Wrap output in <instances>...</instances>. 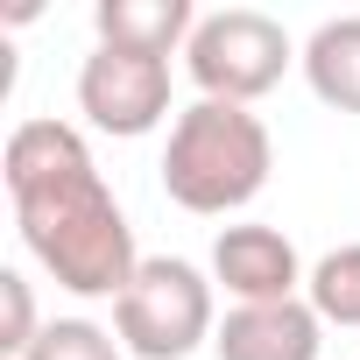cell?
Returning a JSON list of instances; mask_svg holds the SVG:
<instances>
[{"label":"cell","mask_w":360,"mask_h":360,"mask_svg":"<svg viewBox=\"0 0 360 360\" xmlns=\"http://www.w3.org/2000/svg\"><path fill=\"white\" fill-rule=\"evenodd\" d=\"M127 346L113 339V332H99L92 318H50L43 325V339L22 353V360H120Z\"/></svg>","instance_id":"11"},{"label":"cell","mask_w":360,"mask_h":360,"mask_svg":"<svg viewBox=\"0 0 360 360\" xmlns=\"http://www.w3.org/2000/svg\"><path fill=\"white\" fill-rule=\"evenodd\" d=\"M304 78L332 113H360V15H339L304 43Z\"/></svg>","instance_id":"9"},{"label":"cell","mask_w":360,"mask_h":360,"mask_svg":"<svg viewBox=\"0 0 360 360\" xmlns=\"http://www.w3.org/2000/svg\"><path fill=\"white\" fill-rule=\"evenodd\" d=\"M113 332L134 360H184L219 332L212 325V283L176 255H148L113 304Z\"/></svg>","instance_id":"3"},{"label":"cell","mask_w":360,"mask_h":360,"mask_svg":"<svg viewBox=\"0 0 360 360\" xmlns=\"http://www.w3.org/2000/svg\"><path fill=\"white\" fill-rule=\"evenodd\" d=\"M78 106L99 134H148L162 113H169V64L162 57H141V50H92L85 71H78Z\"/></svg>","instance_id":"5"},{"label":"cell","mask_w":360,"mask_h":360,"mask_svg":"<svg viewBox=\"0 0 360 360\" xmlns=\"http://www.w3.org/2000/svg\"><path fill=\"white\" fill-rule=\"evenodd\" d=\"M311 311L325 325H360V240L353 248H332L318 269H311Z\"/></svg>","instance_id":"10"},{"label":"cell","mask_w":360,"mask_h":360,"mask_svg":"<svg viewBox=\"0 0 360 360\" xmlns=\"http://www.w3.org/2000/svg\"><path fill=\"white\" fill-rule=\"evenodd\" d=\"M325 318L311 311V297H290V304H233L226 325L212 332V353L219 360H318V339Z\"/></svg>","instance_id":"6"},{"label":"cell","mask_w":360,"mask_h":360,"mask_svg":"<svg viewBox=\"0 0 360 360\" xmlns=\"http://www.w3.org/2000/svg\"><path fill=\"white\" fill-rule=\"evenodd\" d=\"M276 169V141L269 127L248 113V106H226V99H198L176 113L169 127V148H162V191L184 205V212H240L262 198Z\"/></svg>","instance_id":"2"},{"label":"cell","mask_w":360,"mask_h":360,"mask_svg":"<svg viewBox=\"0 0 360 360\" xmlns=\"http://www.w3.org/2000/svg\"><path fill=\"white\" fill-rule=\"evenodd\" d=\"M0 311H8V325H0V353L22 360V353L43 339V325H36V297H29V283H22L15 269H0Z\"/></svg>","instance_id":"12"},{"label":"cell","mask_w":360,"mask_h":360,"mask_svg":"<svg viewBox=\"0 0 360 360\" xmlns=\"http://www.w3.org/2000/svg\"><path fill=\"white\" fill-rule=\"evenodd\" d=\"M290 36L283 22H269L262 8H219V15H198L191 43H184V64H191V85L205 99H226V106H255L262 92L283 85L290 71Z\"/></svg>","instance_id":"4"},{"label":"cell","mask_w":360,"mask_h":360,"mask_svg":"<svg viewBox=\"0 0 360 360\" xmlns=\"http://www.w3.org/2000/svg\"><path fill=\"white\" fill-rule=\"evenodd\" d=\"M212 276L226 283V297L240 304H290L304 269H297V248L276 233V226H226L212 240Z\"/></svg>","instance_id":"7"},{"label":"cell","mask_w":360,"mask_h":360,"mask_svg":"<svg viewBox=\"0 0 360 360\" xmlns=\"http://www.w3.org/2000/svg\"><path fill=\"white\" fill-rule=\"evenodd\" d=\"M8 198L22 248L71 290V297H113L134 283V226L120 198L106 191V176L78 127L64 120H22L8 134Z\"/></svg>","instance_id":"1"},{"label":"cell","mask_w":360,"mask_h":360,"mask_svg":"<svg viewBox=\"0 0 360 360\" xmlns=\"http://www.w3.org/2000/svg\"><path fill=\"white\" fill-rule=\"evenodd\" d=\"M92 29H99L106 50H141V57L169 64V50L191 43L198 15H191V0H99Z\"/></svg>","instance_id":"8"}]
</instances>
